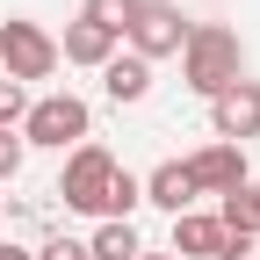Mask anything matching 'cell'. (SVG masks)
Masks as SVG:
<instances>
[{
  "label": "cell",
  "mask_w": 260,
  "mask_h": 260,
  "mask_svg": "<svg viewBox=\"0 0 260 260\" xmlns=\"http://www.w3.org/2000/svg\"><path fill=\"white\" fill-rule=\"evenodd\" d=\"M181 80H188V94H203V102H217L232 80H246V44H239V29L195 22L188 44H181Z\"/></svg>",
  "instance_id": "6da1fadb"
},
{
  "label": "cell",
  "mask_w": 260,
  "mask_h": 260,
  "mask_svg": "<svg viewBox=\"0 0 260 260\" xmlns=\"http://www.w3.org/2000/svg\"><path fill=\"white\" fill-rule=\"evenodd\" d=\"M87 138H94V116H87L80 94H37V102H29V116H22V145L73 152V145H87Z\"/></svg>",
  "instance_id": "7a4b0ae2"
},
{
  "label": "cell",
  "mask_w": 260,
  "mask_h": 260,
  "mask_svg": "<svg viewBox=\"0 0 260 260\" xmlns=\"http://www.w3.org/2000/svg\"><path fill=\"white\" fill-rule=\"evenodd\" d=\"M109 181H116V152L73 145L65 152V174H58V195H65V210H80V217H109Z\"/></svg>",
  "instance_id": "3957f363"
},
{
  "label": "cell",
  "mask_w": 260,
  "mask_h": 260,
  "mask_svg": "<svg viewBox=\"0 0 260 260\" xmlns=\"http://www.w3.org/2000/svg\"><path fill=\"white\" fill-rule=\"evenodd\" d=\"M58 73V37L51 29H37V22H0V80H15V87H29V80H51Z\"/></svg>",
  "instance_id": "277c9868"
},
{
  "label": "cell",
  "mask_w": 260,
  "mask_h": 260,
  "mask_svg": "<svg viewBox=\"0 0 260 260\" xmlns=\"http://www.w3.org/2000/svg\"><path fill=\"white\" fill-rule=\"evenodd\" d=\"M188 29H195V22L174 8V0H138V15H130L123 37H130V51L152 65V58H174V51L188 44Z\"/></svg>",
  "instance_id": "5b68a950"
},
{
  "label": "cell",
  "mask_w": 260,
  "mask_h": 260,
  "mask_svg": "<svg viewBox=\"0 0 260 260\" xmlns=\"http://www.w3.org/2000/svg\"><path fill=\"white\" fill-rule=\"evenodd\" d=\"M253 239H232L210 210H181L174 217V260H246Z\"/></svg>",
  "instance_id": "8992f818"
},
{
  "label": "cell",
  "mask_w": 260,
  "mask_h": 260,
  "mask_svg": "<svg viewBox=\"0 0 260 260\" xmlns=\"http://www.w3.org/2000/svg\"><path fill=\"white\" fill-rule=\"evenodd\" d=\"M210 123H217V145L246 152V138H260V80H232L210 102Z\"/></svg>",
  "instance_id": "52a82bcc"
},
{
  "label": "cell",
  "mask_w": 260,
  "mask_h": 260,
  "mask_svg": "<svg viewBox=\"0 0 260 260\" xmlns=\"http://www.w3.org/2000/svg\"><path fill=\"white\" fill-rule=\"evenodd\" d=\"M188 167V181H195V195H232V188H246L253 174H246V152L239 145H203L195 159H181Z\"/></svg>",
  "instance_id": "ba28073f"
},
{
  "label": "cell",
  "mask_w": 260,
  "mask_h": 260,
  "mask_svg": "<svg viewBox=\"0 0 260 260\" xmlns=\"http://www.w3.org/2000/svg\"><path fill=\"white\" fill-rule=\"evenodd\" d=\"M116 58V37H109V29L102 22H65V37H58V65H94V73H102V65Z\"/></svg>",
  "instance_id": "9c48e42d"
},
{
  "label": "cell",
  "mask_w": 260,
  "mask_h": 260,
  "mask_svg": "<svg viewBox=\"0 0 260 260\" xmlns=\"http://www.w3.org/2000/svg\"><path fill=\"white\" fill-rule=\"evenodd\" d=\"M102 94H109L116 109H130V102H145V94H152V65H145L138 51H116V58L102 65Z\"/></svg>",
  "instance_id": "30bf717a"
},
{
  "label": "cell",
  "mask_w": 260,
  "mask_h": 260,
  "mask_svg": "<svg viewBox=\"0 0 260 260\" xmlns=\"http://www.w3.org/2000/svg\"><path fill=\"white\" fill-rule=\"evenodd\" d=\"M138 188H145V203H159L167 217L195 210V181H188V167H181V159H167V167H152V174H145Z\"/></svg>",
  "instance_id": "8fae6325"
},
{
  "label": "cell",
  "mask_w": 260,
  "mask_h": 260,
  "mask_svg": "<svg viewBox=\"0 0 260 260\" xmlns=\"http://www.w3.org/2000/svg\"><path fill=\"white\" fill-rule=\"evenodd\" d=\"M138 253H145L138 246V224H116V217L87 239V260H138Z\"/></svg>",
  "instance_id": "7c38bea8"
},
{
  "label": "cell",
  "mask_w": 260,
  "mask_h": 260,
  "mask_svg": "<svg viewBox=\"0 0 260 260\" xmlns=\"http://www.w3.org/2000/svg\"><path fill=\"white\" fill-rule=\"evenodd\" d=\"M87 22H102L109 29V37L123 44V29H130V15H138V0H87V8H80Z\"/></svg>",
  "instance_id": "4fadbf2b"
},
{
  "label": "cell",
  "mask_w": 260,
  "mask_h": 260,
  "mask_svg": "<svg viewBox=\"0 0 260 260\" xmlns=\"http://www.w3.org/2000/svg\"><path fill=\"white\" fill-rule=\"evenodd\" d=\"M22 116H29V87L0 80V130H22Z\"/></svg>",
  "instance_id": "5bb4252c"
},
{
  "label": "cell",
  "mask_w": 260,
  "mask_h": 260,
  "mask_svg": "<svg viewBox=\"0 0 260 260\" xmlns=\"http://www.w3.org/2000/svg\"><path fill=\"white\" fill-rule=\"evenodd\" d=\"M22 152H29V145H22V130H0V181H15V174H22Z\"/></svg>",
  "instance_id": "9a60e30c"
},
{
  "label": "cell",
  "mask_w": 260,
  "mask_h": 260,
  "mask_svg": "<svg viewBox=\"0 0 260 260\" xmlns=\"http://www.w3.org/2000/svg\"><path fill=\"white\" fill-rule=\"evenodd\" d=\"M37 260H87V239H44Z\"/></svg>",
  "instance_id": "2e32d148"
},
{
  "label": "cell",
  "mask_w": 260,
  "mask_h": 260,
  "mask_svg": "<svg viewBox=\"0 0 260 260\" xmlns=\"http://www.w3.org/2000/svg\"><path fill=\"white\" fill-rule=\"evenodd\" d=\"M0 260H37V253H22V246H0Z\"/></svg>",
  "instance_id": "e0dca14e"
},
{
  "label": "cell",
  "mask_w": 260,
  "mask_h": 260,
  "mask_svg": "<svg viewBox=\"0 0 260 260\" xmlns=\"http://www.w3.org/2000/svg\"><path fill=\"white\" fill-rule=\"evenodd\" d=\"M246 195H253V210H260V181H246Z\"/></svg>",
  "instance_id": "ac0fdd59"
},
{
  "label": "cell",
  "mask_w": 260,
  "mask_h": 260,
  "mask_svg": "<svg viewBox=\"0 0 260 260\" xmlns=\"http://www.w3.org/2000/svg\"><path fill=\"white\" fill-rule=\"evenodd\" d=\"M138 260H174V253H138Z\"/></svg>",
  "instance_id": "d6986e66"
},
{
  "label": "cell",
  "mask_w": 260,
  "mask_h": 260,
  "mask_svg": "<svg viewBox=\"0 0 260 260\" xmlns=\"http://www.w3.org/2000/svg\"><path fill=\"white\" fill-rule=\"evenodd\" d=\"M0 210H8V203H0Z\"/></svg>",
  "instance_id": "ffe728a7"
}]
</instances>
